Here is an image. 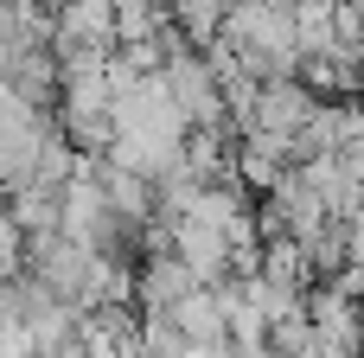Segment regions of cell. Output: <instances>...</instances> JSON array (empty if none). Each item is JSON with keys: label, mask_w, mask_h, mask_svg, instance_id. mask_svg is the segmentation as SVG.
Listing matches in <instances>:
<instances>
[{"label": "cell", "mask_w": 364, "mask_h": 358, "mask_svg": "<svg viewBox=\"0 0 364 358\" xmlns=\"http://www.w3.org/2000/svg\"><path fill=\"white\" fill-rule=\"evenodd\" d=\"M166 320L179 327V339H186V346H198V339H224V288L211 282V288L179 295V301L166 307Z\"/></svg>", "instance_id": "6da1fadb"}, {"label": "cell", "mask_w": 364, "mask_h": 358, "mask_svg": "<svg viewBox=\"0 0 364 358\" xmlns=\"http://www.w3.org/2000/svg\"><path fill=\"white\" fill-rule=\"evenodd\" d=\"M192 288H198V282L186 275V263H179V256H166V250H154V263L134 275V295H141V307H147V314H166V307H173L179 295H192Z\"/></svg>", "instance_id": "7a4b0ae2"}, {"label": "cell", "mask_w": 364, "mask_h": 358, "mask_svg": "<svg viewBox=\"0 0 364 358\" xmlns=\"http://www.w3.org/2000/svg\"><path fill=\"white\" fill-rule=\"evenodd\" d=\"M262 346L275 358H326V339L314 333V320L307 314H288V320H275L269 333H262Z\"/></svg>", "instance_id": "3957f363"}, {"label": "cell", "mask_w": 364, "mask_h": 358, "mask_svg": "<svg viewBox=\"0 0 364 358\" xmlns=\"http://www.w3.org/2000/svg\"><path fill=\"white\" fill-rule=\"evenodd\" d=\"M358 358H364V352H358Z\"/></svg>", "instance_id": "277c9868"}]
</instances>
